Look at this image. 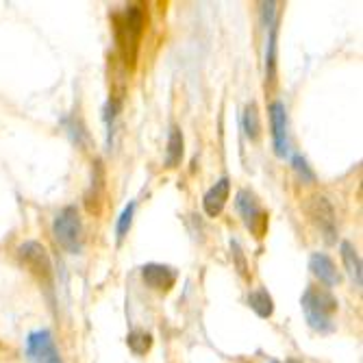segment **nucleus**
Wrapping results in <instances>:
<instances>
[{"mask_svg": "<svg viewBox=\"0 0 363 363\" xmlns=\"http://www.w3.org/2000/svg\"><path fill=\"white\" fill-rule=\"evenodd\" d=\"M146 22H148V16H146L144 5H128L124 11L113 13V35H116L118 55L122 63L130 70H133L138 63Z\"/></svg>", "mask_w": 363, "mask_h": 363, "instance_id": "1", "label": "nucleus"}, {"mask_svg": "<svg viewBox=\"0 0 363 363\" xmlns=\"http://www.w3.org/2000/svg\"><path fill=\"white\" fill-rule=\"evenodd\" d=\"M301 307L307 318V324L315 333L328 335L335 331V315H337L340 303L326 287L309 285L301 298Z\"/></svg>", "mask_w": 363, "mask_h": 363, "instance_id": "2", "label": "nucleus"}, {"mask_svg": "<svg viewBox=\"0 0 363 363\" xmlns=\"http://www.w3.org/2000/svg\"><path fill=\"white\" fill-rule=\"evenodd\" d=\"M52 235L65 252L79 255L83 250L85 235H83V222H81L77 207H65L57 213L52 222Z\"/></svg>", "mask_w": 363, "mask_h": 363, "instance_id": "3", "label": "nucleus"}, {"mask_svg": "<svg viewBox=\"0 0 363 363\" xmlns=\"http://www.w3.org/2000/svg\"><path fill=\"white\" fill-rule=\"evenodd\" d=\"M20 263L33 274L44 289L52 291L55 287V272H52V261L46 252V248L40 242H24L18 248Z\"/></svg>", "mask_w": 363, "mask_h": 363, "instance_id": "4", "label": "nucleus"}, {"mask_svg": "<svg viewBox=\"0 0 363 363\" xmlns=\"http://www.w3.org/2000/svg\"><path fill=\"white\" fill-rule=\"evenodd\" d=\"M305 209H307V216L311 218V222L324 235V240L328 244H333L335 235H337V224H335V209L331 203H328V198L326 196H311Z\"/></svg>", "mask_w": 363, "mask_h": 363, "instance_id": "5", "label": "nucleus"}, {"mask_svg": "<svg viewBox=\"0 0 363 363\" xmlns=\"http://www.w3.org/2000/svg\"><path fill=\"white\" fill-rule=\"evenodd\" d=\"M235 205H238V211L242 213L246 226L252 230V233H255L257 238H263V235H266V230H268V213L259 207L255 194L248 191V189H240V191H238V201H235Z\"/></svg>", "mask_w": 363, "mask_h": 363, "instance_id": "6", "label": "nucleus"}, {"mask_svg": "<svg viewBox=\"0 0 363 363\" xmlns=\"http://www.w3.org/2000/svg\"><path fill=\"white\" fill-rule=\"evenodd\" d=\"M26 354L33 363H61L50 331H35L26 340Z\"/></svg>", "mask_w": 363, "mask_h": 363, "instance_id": "7", "label": "nucleus"}, {"mask_svg": "<svg viewBox=\"0 0 363 363\" xmlns=\"http://www.w3.org/2000/svg\"><path fill=\"white\" fill-rule=\"evenodd\" d=\"M142 279L150 289L168 294L177 285L179 274L174 268L163 266V263H146V266L142 268Z\"/></svg>", "mask_w": 363, "mask_h": 363, "instance_id": "8", "label": "nucleus"}, {"mask_svg": "<svg viewBox=\"0 0 363 363\" xmlns=\"http://www.w3.org/2000/svg\"><path fill=\"white\" fill-rule=\"evenodd\" d=\"M270 122H272V140L277 157L285 159L289 155V138H287V111L281 101L270 105Z\"/></svg>", "mask_w": 363, "mask_h": 363, "instance_id": "9", "label": "nucleus"}, {"mask_svg": "<svg viewBox=\"0 0 363 363\" xmlns=\"http://www.w3.org/2000/svg\"><path fill=\"white\" fill-rule=\"evenodd\" d=\"M103 205H105V172L101 168V163L96 161L94 166V179L91 185L85 194V207L91 216H101L103 213Z\"/></svg>", "mask_w": 363, "mask_h": 363, "instance_id": "10", "label": "nucleus"}, {"mask_svg": "<svg viewBox=\"0 0 363 363\" xmlns=\"http://www.w3.org/2000/svg\"><path fill=\"white\" fill-rule=\"evenodd\" d=\"M309 270L320 279V283L326 285V289L340 285V281H342V277L337 272V266L326 255H322V252H313L311 255V259H309Z\"/></svg>", "mask_w": 363, "mask_h": 363, "instance_id": "11", "label": "nucleus"}, {"mask_svg": "<svg viewBox=\"0 0 363 363\" xmlns=\"http://www.w3.org/2000/svg\"><path fill=\"white\" fill-rule=\"evenodd\" d=\"M228 194H230V181L228 179H220L203 198V209L209 218H218L228 201Z\"/></svg>", "mask_w": 363, "mask_h": 363, "instance_id": "12", "label": "nucleus"}, {"mask_svg": "<svg viewBox=\"0 0 363 363\" xmlns=\"http://www.w3.org/2000/svg\"><path fill=\"white\" fill-rule=\"evenodd\" d=\"M340 250H342V259H344V266H346L350 279L354 281L357 287H361V283H363V270H361V257H359L357 248L350 242H342Z\"/></svg>", "mask_w": 363, "mask_h": 363, "instance_id": "13", "label": "nucleus"}, {"mask_svg": "<svg viewBox=\"0 0 363 363\" xmlns=\"http://www.w3.org/2000/svg\"><path fill=\"white\" fill-rule=\"evenodd\" d=\"M250 309L259 315V318H270L274 313V301H272V296L266 291V289H255L250 294Z\"/></svg>", "mask_w": 363, "mask_h": 363, "instance_id": "14", "label": "nucleus"}, {"mask_svg": "<svg viewBox=\"0 0 363 363\" xmlns=\"http://www.w3.org/2000/svg\"><path fill=\"white\" fill-rule=\"evenodd\" d=\"M183 159V133L179 126H172L168 138V150H166V166L177 168Z\"/></svg>", "mask_w": 363, "mask_h": 363, "instance_id": "15", "label": "nucleus"}, {"mask_svg": "<svg viewBox=\"0 0 363 363\" xmlns=\"http://www.w3.org/2000/svg\"><path fill=\"white\" fill-rule=\"evenodd\" d=\"M244 130H246V135L252 142L259 140L261 124H259V113H257V105L255 103H248L246 105V111H244Z\"/></svg>", "mask_w": 363, "mask_h": 363, "instance_id": "16", "label": "nucleus"}, {"mask_svg": "<svg viewBox=\"0 0 363 363\" xmlns=\"http://www.w3.org/2000/svg\"><path fill=\"white\" fill-rule=\"evenodd\" d=\"M126 344L135 354H146L152 346V335L146 331H133V333H128Z\"/></svg>", "mask_w": 363, "mask_h": 363, "instance_id": "17", "label": "nucleus"}, {"mask_svg": "<svg viewBox=\"0 0 363 363\" xmlns=\"http://www.w3.org/2000/svg\"><path fill=\"white\" fill-rule=\"evenodd\" d=\"M133 213H135V203H128L124 207V211L120 213L118 218V224H116V235H118V242H122L126 235H128V228L133 224Z\"/></svg>", "mask_w": 363, "mask_h": 363, "instance_id": "18", "label": "nucleus"}, {"mask_svg": "<svg viewBox=\"0 0 363 363\" xmlns=\"http://www.w3.org/2000/svg\"><path fill=\"white\" fill-rule=\"evenodd\" d=\"M230 248H233V257L238 259V268H240V274H242V277H248L246 259H244V255H242V248H240V244H238V242H233V244H230Z\"/></svg>", "mask_w": 363, "mask_h": 363, "instance_id": "19", "label": "nucleus"}, {"mask_svg": "<svg viewBox=\"0 0 363 363\" xmlns=\"http://www.w3.org/2000/svg\"><path fill=\"white\" fill-rule=\"evenodd\" d=\"M294 168L298 170V172H301V174H303V177H305L307 181H313V172H311V170L307 168V161H305L303 157H298V155L294 157Z\"/></svg>", "mask_w": 363, "mask_h": 363, "instance_id": "20", "label": "nucleus"}, {"mask_svg": "<svg viewBox=\"0 0 363 363\" xmlns=\"http://www.w3.org/2000/svg\"><path fill=\"white\" fill-rule=\"evenodd\" d=\"M272 363H279V361H272Z\"/></svg>", "mask_w": 363, "mask_h": 363, "instance_id": "21", "label": "nucleus"}]
</instances>
